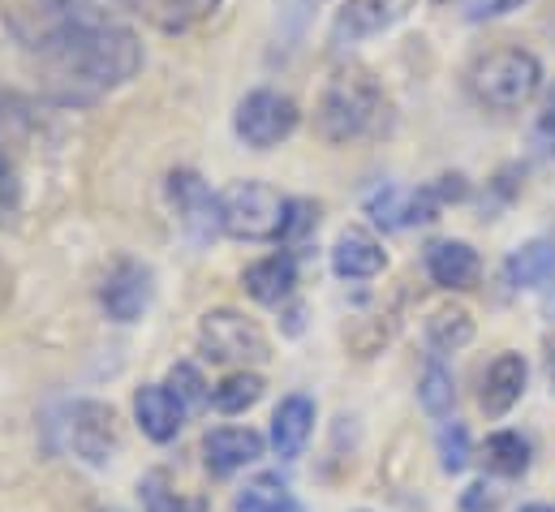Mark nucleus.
I'll use <instances>...</instances> for the list:
<instances>
[{"instance_id":"nucleus-16","label":"nucleus","mask_w":555,"mask_h":512,"mask_svg":"<svg viewBox=\"0 0 555 512\" xmlns=\"http://www.w3.org/2000/svg\"><path fill=\"white\" fill-rule=\"evenodd\" d=\"M384 267H388V255H384V246L366 229H345L336 238V246H332V271L340 280H371Z\"/></svg>"},{"instance_id":"nucleus-35","label":"nucleus","mask_w":555,"mask_h":512,"mask_svg":"<svg viewBox=\"0 0 555 512\" xmlns=\"http://www.w3.org/2000/svg\"><path fill=\"white\" fill-rule=\"evenodd\" d=\"M435 4H452V0H435Z\"/></svg>"},{"instance_id":"nucleus-20","label":"nucleus","mask_w":555,"mask_h":512,"mask_svg":"<svg viewBox=\"0 0 555 512\" xmlns=\"http://www.w3.org/2000/svg\"><path fill=\"white\" fill-rule=\"evenodd\" d=\"M469 341H474V319H469L465 306H439V310H430V319H426V345L435 349V358L439 354H456Z\"/></svg>"},{"instance_id":"nucleus-11","label":"nucleus","mask_w":555,"mask_h":512,"mask_svg":"<svg viewBox=\"0 0 555 512\" xmlns=\"http://www.w3.org/2000/svg\"><path fill=\"white\" fill-rule=\"evenodd\" d=\"M263 448H268V439L259 431H250V426H220V431H207L203 461H207V470L216 478H229V474L255 465L263 457Z\"/></svg>"},{"instance_id":"nucleus-23","label":"nucleus","mask_w":555,"mask_h":512,"mask_svg":"<svg viewBox=\"0 0 555 512\" xmlns=\"http://www.w3.org/2000/svg\"><path fill=\"white\" fill-rule=\"evenodd\" d=\"M259 396H263V375H255V371H233V375H224L220 384L211 387V405H216V413H229V418L255 409Z\"/></svg>"},{"instance_id":"nucleus-22","label":"nucleus","mask_w":555,"mask_h":512,"mask_svg":"<svg viewBox=\"0 0 555 512\" xmlns=\"http://www.w3.org/2000/svg\"><path fill=\"white\" fill-rule=\"evenodd\" d=\"M233 512H297V504H293L288 483H280L276 474H259L237 491Z\"/></svg>"},{"instance_id":"nucleus-15","label":"nucleus","mask_w":555,"mask_h":512,"mask_svg":"<svg viewBox=\"0 0 555 512\" xmlns=\"http://www.w3.org/2000/svg\"><path fill=\"white\" fill-rule=\"evenodd\" d=\"M310 431H314V400L301 392L284 396L272 413V448L280 461H297L310 444Z\"/></svg>"},{"instance_id":"nucleus-31","label":"nucleus","mask_w":555,"mask_h":512,"mask_svg":"<svg viewBox=\"0 0 555 512\" xmlns=\"http://www.w3.org/2000/svg\"><path fill=\"white\" fill-rule=\"evenodd\" d=\"M13 207H17V177H13V164L0 151V220H9Z\"/></svg>"},{"instance_id":"nucleus-36","label":"nucleus","mask_w":555,"mask_h":512,"mask_svg":"<svg viewBox=\"0 0 555 512\" xmlns=\"http://www.w3.org/2000/svg\"><path fill=\"white\" fill-rule=\"evenodd\" d=\"M104 512H126V509H104Z\"/></svg>"},{"instance_id":"nucleus-29","label":"nucleus","mask_w":555,"mask_h":512,"mask_svg":"<svg viewBox=\"0 0 555 512\" xmlns=\"http://www.w3.org/2000/svg\"><path fill=\"white\" fill-rule=\"evenodd\" d=\"M314 225H319V207H314V203H306V199H288L280 242H301V238H306Z\"/></svg>"},{"instance_id":"nucleus-8","label":"nucleus","mask_w":555,"mask_h":512,"mask_svg":"<svg viewBox=\"0 0 555 512\" xmlns=\"http://www.w3.org/2000/svg\"><path fill=\"white\" fill-rule=\"evenodd\" d=\"M168 199H172L177 225L185 229L190 242L207 246L216 233H224V229H220V199L207 190V181H203L198 172L177 168V172L168 177Z\"/></svg>"},{"instance_id":"nucleus-4","label":"nucleus","mask_w":555,"mask_h":512,"mask_svg":"<svg viewBox=\"0 0 555 512\" xmlns=\"http://www.w3.org/2000/svg\"><path fill=\"white\" fill-rule=\"evenodd\" d=\"M543 87V65L534 52L526 48H495L487 56H478V65L469 69V91L478 95V104L495 108V113H513L521 104H530Z\"/></svg>"},{"instance_id":"nucleus-27","label":"nucleus","mask_w":555,"mask_h":512,"mask_svg":"<svg viewBox=\"0 0 555 512\" xmlns=\"http://www.w3.org/2000/svg\"><path fill=\"white\" fill-rule=\"evenodd\" d=\"M435 448H439V465H443V474H461V470L469 465V457H474V448H469V431H465L461 422H443Z\"/></svg>"},{"instance_id":"nucleus-14","label":"nucleus","mask_w":555,"mask_h":512,"mask_svg":"<svg viewBox=\"0 0 555 512\" xmlns=\"http://www.w3.org/2000/svg\"><path fill=\"white\" fill-rule=\"evenodd\" d=\"M526 380H530V362H526L521 354H500V358L487 367L482 392H478L487 418H504V413L526 396Z\"/></svg>"},{"instance_id":"nucleus-3","label":"nucleus","mask_w":555,"mask_h":512,"mask_svg":"<svg viewBox=\"0 0 555 512\" xmlns=\"http://www.w3.org/2000/svg\"><path fill=\"white\" fill-rule=\"evenodd\" d=\"M379 121H384L379 82L358 65L336 69L319 95V133L327 142H358L366 133H375Z\"/></svg>"},{"instance_id":"nucleus-9","label":"nucleus","mask_w":555,"mask_h":512,"mask_svg":"<svg viewBox=\"0 0 555 512\" xmlns=\"http://www.w3.org/2000/svg\"><path fill=\"white\" fill-rule=\"evenodd\" d=\"M151 293H155L151 267H146V263H134V258H121V263L108 271V280H104V289H100V302H104L108 319L134 323V319H142V310L151 306Z\"/></svg>"},{"instance_id":"nucleus-1","label":"nucleus","mask_w":555,"mask_h":512,"mask_svg":"<svg viewBox=\"0 0 555 512\" xmlns=\"http://www.w3.org/2000/svg\"><path fill=\"white\" fill-rule=\"evenodd\" d=\"M113 0H22L9 9L17 39L39 52L65 100H91L130 82L142 65L139 35L108 13Z\"/></svg>"},{"instance_id":"nucleus-26","label":"nucleus","mask_w":555,"mask_h":512,"mask_svg":"<svg viewBox=\"0 0 555 512\" xmlns=\"http://www.w3.org/2000/svg\"><path fill=\"white\" fill-rule=\"evenodd\" d=\"M168 392L185 405V413H198V409L211 405V387H207V380L198 375L194 362H177V367L168 371Z\"/></svg>"},{"instance_id":"nucleus-2","label":"nucleus","mask_w":555,"mask_h":512,"mask_svg":"<svg viewBox=\"0 0 555 512\" xmlns=\"http://www.w3.org/2000/svg\"><path fill=\"white\" fill-rule=\"evenodd\" d=\"M48 444L61 457H74L91 470L113 465L117 448H121V431H117V413L104 400H65L48 413Z\"/></svg>"},{"instance_id":"nucleus-13","label":"nucleus","mask_w":555,"mask_h":512,"mask_svg":"<svg viewBox=\"0 0 555 512\" xmlns=\"http://www.w3.org/2000/svg\"><path fill=\"white\" fill-rule=\"evenodd\" d=\"M134 418H139L142 435L155 444H168L181 435L185 426V405L168 392V384H142L134 392Z\"/></svg>"},{"instance_id":"nucleus-21","label":"nucleus","mask_w":555,"mask_h":512,"mask_svg":"<svg viewBox=\"0 0 555 512\" xmlns=\"http://www.w3.org/2000/svg\"><path fill=\"white\" fill-rule=\"evenodd\" d=\"M482 461L491 474L500 478H521L530 470V439L517 435V431H495L487 444H482Z\"/></svg>"},{"instance_id":"nucleus-19","label":"nucleus","mask_w":555,"mask_h":512,"mask_svg":"<svg viewBox=\"0 0 555 512\" xmlns=\"http://www.w3.org/2000/svg\"><path fill=\"white\" fill-rule=\"evenodd\" d=\"M555 276V242L552 238H534L526 246H517L504 258V280L508 289H539Z\"/></svg>"},{"instance_id":"nucleus-10","label":"nucleus","mask_w":555,"mask_h":512,"mask_svg":"<svg viewBox=\"0 0 555 512\" xmlns=\"http://www.w3.org/2000/svg\"><path fill=\"white\" fill-rule=\"evenodd\" d=\"M414 0H345L336 22H332V43H358L371 35H384L388 26H397L410 13Z\"/></svg>"},{"instance_id":"nucleus-6","label":"nucleus","mask_w":555,"mask_h":512,"mask_svg":"<svg viewBox=\"0 0 555 512\" xmlns=\"http://www.w3.org/2000/svg\"><path fill=\"white\" fill-rule=\"evenodd\" d=\"M198 349L207 362H233V367H246V362H268L272 358V341L268 332L242 315V310H207L198 319Z\"/></svg>"},{"instance_id":"nucleus-34","label":"nucleus","mask_w":555,"mask_h":512,"mask_svg":"<svg viewBox=\"0 0 555 512\" xmlns=\"http://www.w3.org/2000/svg\"><path fill=\"white\" fill-rule=\"evenodd\" d=\"M521 512H555V509H552V504H526Z\"/></svg>"},{"instance_id":"nucleus-18","label":"nucleus","mask_w":555,"mask_h":512,"mask_svg":"<svg viewBox=\"0 0 555 512\" xmlns=\"http://www.w3.org/2000/svg\"><path fill=\"white\" fill-rule=\"evenodd\" d=\"M242 284H246V293H250L255 302H263V306H280V302L293 293V284H297V258L288 255V251L259 258V263H250V267H246Z\"/></svg>"},{"instance_id":"nucleus-28","label":"nucleus","mask_w":555,"mask_h":512,"mask_svg":"<svg viewBox=\"0 0 555 512\" xmlns=\"http://www.w3.org/2000/svg\"><path fill=\"white\" fill-rule=\"evenodd\" d=\"M139 496H142V512H190L185 509V500H181V491L168 483V474H146L139 483Z\"/></svg>"},{"instance_id":"nucleus-7","label":"nucleus","mask_w":555,"mask_h":512,"mask_svg":"<svg viewBox=\"0 0 555 512\" xmlns=\"http://www.w3.org/2000/svg\"><path fill=\"white\" fill-rule=\"evenodd\" d=\"M233 126H237V138H242L246 146L268 151V146L284 142V138L297 129V104H293L288 95H280V91H250V95L237 104Z\"/></svg>"},{"instance_id":"nucleus-30","label":"nucleus","mask_w":555,"mask_h":512,"mask_svg":"<svg viewBox=\"0 0 555 512\" xmlns=\"http://www.w3.org/2000/svg\"><path fill=\"white\" fill-rule=\"evenodd\" d=\"M495 509H500V491L487 478H478V483H469L461 491V512H495Z\"/></svg>"},{"instance_id":"nucleus-12","label":"nucleus","mask_w":555,"mask_h":512,"mask_svg":"<svg viewBox=\"0 0 555 512\" xmlns=\"http://www.w3.org/2000/svg\"><path fill=\"white\" fill-rule=\"evenodd\" d=\"M426 276L448 289V293H461V289H474L478 276H482V263H478V251L469 242H430L426 246Z\"/></svg>"},{"instance_id":"nucleus-24","label":"nucleus","mask_w":555,"mask_h":512,"mask_svg":"<svg viewBox=\"0 0 555 512\" xmlns=\"http://www.w3.org/2000/svg\"><path fill=\"white\" fill-rule=\"evenodd\" d=\"M417 400H422V409H426L430 418H448V413H452V405H456V380H452V371H448L439 358H430V362L422 367Z\"/></svg>"},{"instance_id":"nucleus-32","label":"nucleus","mask_w":555,"mask_h":512,"mask_svg":"<svg viewBox=\"0 0 555 512\" xmlns=\"http://www.w3.org/2000/svg\"><path fill=\"white\" fill-rule=\"evenodd\" d=\"M530 0H469V22H487V17H504L513 9H521Z\"/></svg>"},{"instance_id":"nucleus-33","label":"nucleus","mask_w":555,"mask_h":512,"mask_svg":"<svg viewBox=\"0 0 555 512\" xmlns=\"http://www.w3.org/2000/svg\"><path fill=\"white\" fill-rule=\"evenodd\" d=\"M543 133H547V142H552V151H555V95H552V104H547V113H543Z\"/></svg>"},{"instance_id":"nucleus-5","label":"nucleus","mask_w":555,"mask_h":512,"mask_svg":"<svg viewBox=\"0 0 555 512\" xmlns=\"http://www.w3.org/2000/svg\"><path fill=\"white\" fill-rule=\"evenodd\" d=\"M284 207L288 199H280L272 185L237 181L220 194V229L237 242H280Z\"/></svg>"},{"instance_id":"nucleus-25","label":"nucleus","mask_w":555,"mask_h":512,"mask_svg":"<svg viewBox=\"0 0 555 512\" xmlns=\"http://www.w3.org/2000/svg\"><path fill=\"white\" fill-rule=\"evenodd\" d=\"M366 212L379 229H405L414 225V190H397V185H379L366 199Z\"/></svg>"},{"instance_id":"nucleus-17","label":"nucleus","mask_w":555,"mask_h":512,"mask_svg":"<svg viewBox=\"0 0 555 512\" xmlns=\"http://www.w3.org/2000/svg\"><path fill=\"white\" fill-rule=\"evenodd\" d=\"M113 4H121V9L146 17L151 26L177 35V30H190V26H198L203 17H211L220 0H113Z\"/></svg>"}]
</instances>
